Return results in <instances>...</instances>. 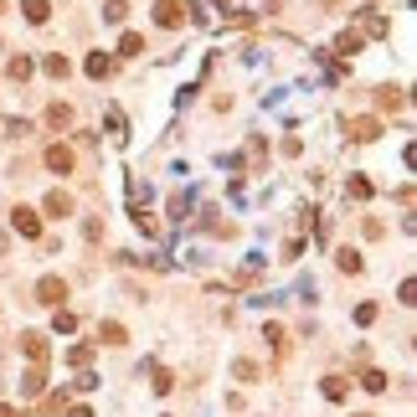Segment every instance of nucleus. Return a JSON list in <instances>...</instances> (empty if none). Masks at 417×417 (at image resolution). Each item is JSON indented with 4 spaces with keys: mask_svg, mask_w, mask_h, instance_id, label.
I'll return each mask as SVG.
<instances>
[{
    "mask_svg": "<svg viewBox=\"0 0 417 417\" xmlns=\"http://www.w3.org/2000/svg\"><path fill=\"white\" fill-rule=\"evenodd\" d=\"M335 52H345V57H350V52H361V31H345L340 42H335Z\"/></svg>",
    "mask_w": 417,
    "mask_h": 417,
    "instance_id": "28",
    "label": "nucleus"
},
{
    "mask_svg": "<svg viewBox=\"0 0 417 417\" xmlns=\"http://www.w3.org/2000/svg\"><path fill=\"white\" fill-rule=\"evenodd\" d=\"M42 212H47V217H72V196H68V191H47Z\"/></svg>",
    "mask_w": 417,
    "mask_h": 417,
    "instance_id": "9",
    "label": "nucleus"
},
{
    "mask_svg": "<svg viewBox=\"0 0 417 417\" xmlns=\"http://www.w3.org/2000/svg\"><path fill=\"white\" fill-rule=\"evenodd\" d=\"M42 160H47V171H52V175H68V171H72V150H68V145H47Z\"/></svg>",
    "mask_w": 417,
    "mask_h": 417,
    "instance_id": "5",
    "label": "nucleus"
},
{
    "mask_svg": "<svg viewBox=\"0 0 417 417\" xmlns=\"http://www.w3.org/2000/svg\"><path fill=\"white\" fill-rule=\"evenodd\" d=\"M6 72L16 77V83H26V77L36 72V62H31V57H10V62H6Z\"/></svg>",
    "mask_w": 417,
    "mask_h": 417,
    "instance_id": "18",
    "label": "nucleus"
},
{
    "mask_svg": "<svg viewBox=\"0 0 417 417\" xmlns=\"http://www.w3.org/2000/svg\"><path fill=\"white\" fill-rule=\"evenodd\" d=\"M21 16L31 21V26H47V16H52V6H47V0H21Z\"/></svg>",
    "mask_w": 417,
    "mask_h": 417,
    "instance_id": "11",
    "label": "nucleus"
},
{
    "mask_svg": "<svg viewBox=\"0 0 417 417\" xmlns=\"http://www.w3.org/2000/svg\"><path fill=\"white\" fill-rule=\"evenodd\" d=\"M356 417H371V412H356Z\"/></svg>",
    "mask_w": 417,
    "mask_h": 417,
    "instance_id": "38",
    "label": "nucleus"
},
{
    "mask_svg": "<svg viewBox=\"0 0 417 417\" xmlns=\"http://www.w3.org/2000/svg\"><path fill=\"white\" fill-rule=\"evenodd\" d=\"M361 31H366V36H386V31H392V21H386L381 10H361Z\"/></svg>",
    "mask_w": 417,
    "mask_h": 417,
    "instance_id": "10",
    "label": "nucleus"
},
{
    "mask_svg": "<svg viewBox=\"0 0 417 417\" xmlns=\"http://www.w3.org/2000/svg\"><path fill=\"white\" fill-rule=\"evenodd\" d=\"M232 371H237V381H258V366H253V361H237Z\"/></svg>",
    "mask_w": 417,
    "mask_h": 417,
    "instance_id": "31",
    "label": "nucleus"
},
{
    "mask_svg": "<svg viewBox=\"0 0 417 417\" xmlns=\"http://www.w3.org/2000/svg\"><path fill=\"white\" fill-rule=\"evenodd\" d=\"M109 134L113 139H129V124H124V109H119V103H109Z\"/></svg>",
    "mask_w": 417,
    "mask_h": 417,
    "instance_id": "17",
    "label": "nucleus"
},
{
    "mask_svg": "<svg viewBox=\"0 0 417 417\" xmlns=\"http://www.w3.org/2000/svg\"><path fill=\"white\" fill-rule=\"evenodd\" d=\"M345 196H350V201H371V180H366V175H350V180H345Z\"/></svg>",
    "mask_w": 417,
    "mask_h": 417,
    "instance_id": "14",
    "label": "nucleus"
},
{
    "mask_svg": "<svg viewBox=\"0 0 417 417\" xmlns=\"http://www.w3.org/2000/svg\"><path fill=\"white\" fill-rule=\"evenodd\" d=\"M10 227H16L21 237H42V217H36L31 206H16V212H10Z\"/></svg>",
    "mask_w": 417,
    "mask_h": 417,
    "instance_id": "3",
    "label": "nucleus"
},
{
    "mask_svg": "<svg viewBox=\"0 0 417 417\" xmlns=\"http://www.w3.org/2000/svg\"><path fill=\"white\" fill-rule=\"evenodd\" d=\"M186 212H191V196H171V217L186 221Z\"/></svg>",
    "mask_w": 417,
    "mask_h": 417,
    "instance_id": "30",
    "label": "nucleus"
},
{
    "mask_svg": "<svg viewBox=\"0 0 417 417\" xmlns=\"http://www.w3.org/2000/svg\"><path fill=\"white\" fill-rule=\"evenodd\" d=\"M324 397H330V402H345V397H350L345 376H324Z\"/></svg>",
    "mask_w": 417,
    "mask_h": 417,
    "instance_id": "19",
    "label": "nucleus"
},
{
    "mask_svg": "<svg viewBox=\"0 0 417 417\" xmlns=\"http://www.w3.org/2000/svg\"><path fill=\"white\" fill-rule=\"evenodd\" d=\"M376 103H381V109H402V93H397V88H381V93H376Z\"/></svg>",
    "mask_w": 417,
    "mask_h": 417,
    "instance_id": "29",
    "label": "nucleus"
},
{
    "mask_svg": "<svg viewBox=\"0 0 417 417\" xmlns=\"http://www.w3.org/2000/svg\"><path fill=\"white\" fill-rule=\"evenodd\" d=\"M335 263H340V273H361V268H366V263H361V253H350V247L335 253Z\"/></svg>",
    "mask_w": 417,
    "mask_h": 417,
    "instance_id": "23",
    "label": "nucleus"
},
{
    "mask_svg": "<svg viewBox=\"0 0 417 417\" xmlns=\"http://www.w3.org/2000/svg\"><path fill=\"white\" fill-rule=\"evenodd\" d=\"M397 294H402V304H417V283H412V278H402Z\"/></svg>",
    "mask_w": 417,
    "mask_h": 417,
    "instance_id": "33",
    "label": "nucleus"
},
{
    "mask_svg": "<svg viewBox=\"0 0 417 417\" xmlns=\"http://www.w3.org/2000/svg\"><path fill=\"white\" fill-rule=\"evenodd\" d=\"M263 340H268L273 350H283V340H289V335H283V324H263Z\"/></svg>",
    "mask_w": 417,
    "mask_h": 417,
    "instance_id": "27",
    "label": "nucleus"
},
{
    "mask_svg": "<svg viewBox=\"0 0 417 417\" xmlns=\"http://www.w3.org/2000/svg\"><path fill=\"white\" fill-rule=\"evenodd\" d=\"M0 16H6V0H0Z\"/></svg>",
    "mask_w": 417,
    "mask_h": 417,
    "instance_id": "37",
    "label": "nucleus"
},
{
    "mask_svg": "<svg viewBox=\"0 0 417 417\" xmlns=\"http://www.w3.org/2000/svg\"><path fill=\"white\" fill-rule=\"evenodd\" d=\"M119 52H124V57H139V52H145V36H139V31H124L119 36Z\"/></svg>",
    "mask_w": 417,
    "mask_h": 417,
    "instance_id": "21",
    "label": "nucleus"
},
{
    "mask_svg": "<svg viewBox=\"0 0 417 417\" xmlns=\"http://www.w3.org/2000/svg\"><path fill=\"white\" fill-rule=\"evenodd\" d=\"M72 124V109H68V103H52V109H47V129H68Z\"/></svg>",
    "mask_w": 417,
    "mask_h": 417,
    "instance_id": "15",
    "label": "nucleus"
},
{
    "mask_svg": "<svg viewBox=\"0 0 417 417\" xmlns=\"http://www.w3.org/2000/svg\"><path fill=\"white\" fill-rule=\"evenodd\" d=\"M52 330H57V335H72L77 330V315H72V309H57V315H52Z\"/></svg>",
    "mask_w": 417,
    "mask_h": 417,
    "instance_id": "22",
    "label": "nucleus"
},
{
    "mask_svg": "<svg viewBox=\"0 0 417 417\" xmlns=\"http://www.w3.org/2000/svg\"><path fill=\"white\" fill-rule=\"evenodd\" d=\"M21 350L31 356V366H47V335L42 330H26L21 335Z\"/></svg>",
    "mask_w": 417,
    "mask_h": 417,
    "instance_id": "4",
    "label": "nucleus"
},
{
    "mask_svg": "<svg viewBox=\"0 0 417 417\" xmlns=\"http://www.w3.org/2000/svg\"><path fill=\"white\" fill-rule=\"evenodd\" d=\"M98 340H103V345H124V340H129V330H124L119 320H109V324H98Z\"/></svg>",
    "mask_w": 417,
    "mask_h": 417,
    "instance_id": "13",
    "label": "nucleus"
},
{
    "mask_svg": "<svg viewBox=\"0 0 417 417\" xmlns=\"http://www.w3.org/2000/svg\"><path fill=\"white\" fill-rule=\"evenodd\" d=\"M68 417H93V407H83V402H77V407H68Z\"/></svg>",
    "mask_w": 417,
    "mask_h": 417,
    "instance_id": "34",
    "label": "nucleus"
},
{
    "mask_svg": "<svg viewBox=\"0 0 417 417\" xmlns=\"http://www.w3.org/2000/svg\"><path fill=\"white\" fill-rule=\"evenodd\" d=\"M376 134H381V119H350V139L356 145H371Z\"/></svg>",
    "mask_w": 417,
    "mask_h": 417,
    "instance_id": "7",
    "label": "nucleus"
},
{
    "mask_svg": "<svg viewBox=\"0 0 417 417\" xmlns=\"http://www.w3.org/2000/svg\"><path fill=\"white\" fill-rule=\"evenodd\" d=\"M68 361H72V366H77V371H83V366H88V361H93V345H72V350H68Z\"/></svg>",
    "mask_w": 417,
    "mask_h": 417,
    "instance_id": "26",
    "label": "nucleus"
},
{
    "mask_svg": "<svg viewBox=\"0 0 417 417\" xmlns=\"http://www.w3.org/2000/svg\"><path fill=\"white\" fill-rule=\"evenodd\" d=\"M42 72H47V77H68V72H72V62L62 57V52H52V57L42 62Z\"/></svg>",
    "mask_w": 417,
    "mask_h": 417,
    "instance_id": "16",
    "label": "nucleus"
},
{
    "mask_svg": "<svg viewBox=\"0 0 417 417\" xmlns=\"http://www.w3.org/2000/svg\"><path fill=\"white\" fill-rule=\"evenodd\" d=\"M62 299H68V283H62L57 273H47V278L36 283V304H52V309H62Z\"/></svg>",
    "mask_w": 417,
    "mask_h": 417,
    "instance_id": "2",
    "label": "nucleus"
},
{
    "mask_svg": "<svg viewBox=\"0 0 417 417\" xmlns=\"http://www.w3.org/2000/svg\"><path fill=\"white\" fill-rule=\"evenodd\" d=\"M47 392V366H31L21 376V397H42Z\"/></svg>",
    "mask_w": 417,
    "mask_h": 417,
    "instance_id": "8",
    "label": "nucleus"
},
{
    "mask_svg": "<svg viewBox=\"0 0 417 417\" xmlns=\"http://www.w3.org/2000/svg\"><path fill=\"white\" fill-rule=\"evenodd\" d=\"M0 417H16V412H10V407H6V402H0Z\"/></svg>",
    "mask_w": 417,
    "mask_h": 417,
    "instance_id": "36",
    "label": "nucleus"
},
{
    "mask_svg": "<svg viewBox=\"0 0 417 417\" xmlns=\"http://www.w3.org/2000/svg\"><path fill=\"white\" fill-rule=\"evenodd\" d=\"M6 247H10V237H6V232H0V253H6Z\"/></svg>",
    "mask_w": 417,
    "mask_h": 417,
    "instance_id": "35",
    "label": "nucleus"
},
{
    "mask_svg": "<svg viewBox=\"0 0 417 417\" xmlns=\"http://www.w3.org/2000/svg\"><path fill=\"white\" fill-rule=\"evenodd\" d=\"M186 0H155V26H165V31H175V26H186Z\"/></svg>",
    "mask_w": 417,
    "mask_h": 417,
    "instance_id": "1",
    "label": "nucleus"
},
{
    "mask_svg": "<svg viewBox=\"0 0 417 417\" xmlns=\"http://www.w3.org/2000/svg\"><path fill=\"white\" fill-rule=\"evenodd\" d=\"M124 16H129L124 0H109V6H103V21H109V26H124Z\"/></svg>",
    "mask_w": 417,
    "mask_h": 417,
    "instance_id": "24",
    "label": "nucleus"
},
{
    "mask_svg": "<svg viewBox=\"0 0 417 417\" xmlns=\"http://www.w3.org/2000/svg\"><path fill=\"white\" fill-rule=\"evenodd\" d=\"M361 386H366V392H376V397H381V392H386V371H366V376H361Z\"/></svg>",
    "mask_w": 417,
    "mask_h": 417,
    "instance_id": "25",
    "label": "nucleus"
},
{
    "mask_svg": "<svg viewBox=\"0 0 417 417\" xmlns=\"http://www.w3.org/2000/svg\"><path fill=\"white\" fill-rule=\"evenodd\" d=\"M356 324H376V304H356Z\"/></svg>",
    "mask_w": 417,
    "mask_h": 417,
    "instance_id": "32",
    "label": "nucleus"
},
{
    "mask_svg": "<svg viewBox=\"0 0 417 417\" xmlns=\"http://www.w3.org/2000/svg\"><path fill=\"white\" fill-rule=\"evenodd\" d=\"M83 72H88V77H98V83H103V77H109V72H113V57H109V52H88V62H83Z\"/></svg>",
    "mask_w": 417,
    "mask_h": 417,
    "instance_id": "6",
    "label": "nucleus"
},
{
    "mask_svg": "<svg viewBox=\"0 0 417 417\" xmlns=\"http://www.w3.org/2000/svg\"><path fill=\"white\" fill-rule=\"evenodd\" d=\"M129 217H134V227L145 232V237H155V232H160V221H155V217L145 212V206H134V212H129Z\"/></svg>",
    "mask_w": 417,
    "mask_h": 417,
    "instance_id": "20",
    "label": "nucleus"
},
{
    "mask_svg": "<svg viewBox=\"0 0 417 417\" xmlns=\"http://www.w3.org/2000/svg\"><path fill=\"white\" fill-rule=\"evenodd\" d=\"M150 386H155V392H160V397H165V392H171V386H175V376H171V371H165V366H160V361H150Z\"/></svg>",
    "mask_w": 417,
    "mask_h": 417,
    "instance_id": "12",
    "label": "nucleus"
}]
</instances>
